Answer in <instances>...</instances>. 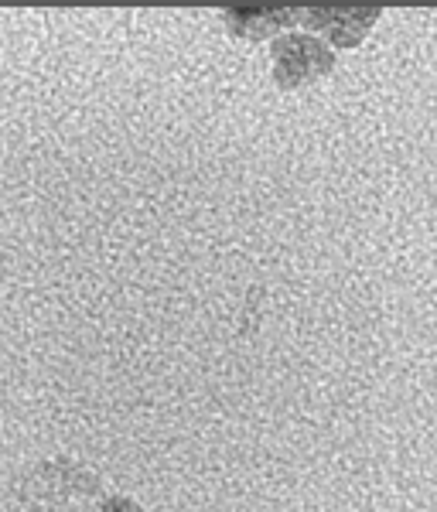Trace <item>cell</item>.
<instances>
[{"instance_id":"2","label":"cell","mask_w":437,"mask_h":512,"mask_svg":"<svg viewBox=\"0 0 437 512\" xmlns=\"http://www.w3.org/2000/svg\"><path fill=\"white\" fill-rule=\"evenodd\" d=\"M379 14H383L379 4H301L298 24L318 38L325 35L335 48H356Z\"/></svg>"},{"instance_id":"1","label":"cell","mask_w":437,"mask_h":512,"mask_svg":"<svg viewBox=\"0 0 437 512\" xmlns=\"http://www.w3.org/2000/svg\"><path fill=\"white\" fill-rule=\"evenodd\" d=\"M270 59H274V79L280 89H301L335 69L332 45L311 31H287L274 38Z\"/></svg>"},{"instance_id":"4","label":"cell","mask_w":437,"mask_h":512,"mask_svg":"<svg viewBox=\"0 0 437 512\" xmlns=\"http://www.w3.org/2000/svg\"><path fill=\"white\" fill-rule=\"evenodd\" d=\"M100 512H147V509L137 506L134 499H123V495H106Z\"/></svg>"},{"instance_id":"3","label":"cell","mask_w":437,"mask_h":512,"mask_svg":"<svg viewBox=\"0 0 437 512\" xmlns=\"http://www.w3.org/2000/svg\"><path fill=\"white\" fill-rule=\"evenodd\" d=\"M301 18V4H226L222 7V21H226L229 35L243 41H274L287 35Z\"/></svg>"}]
</instances>
